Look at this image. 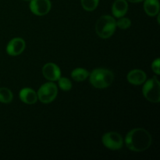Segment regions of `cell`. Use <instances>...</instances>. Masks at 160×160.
Returning a JSON list of instances; mask_svg holds the SVG:
<instances>
[{"instance_id": "obj_1", "label": "cell", "mask_w": 160, "mask_h": 160, "mask_svg": "<svg viewBox=\"0 0 160 160\" xmlns=\"http://www.w3.org/2000/svg\"><path fill=\"white\" fill-rule=\"evenodd\" d=\"M125 143L130 150L143 152L148 149L152 144V136L143 128H135L128 133Z\"/></svg>"}, {"instance_id": "obj_2", "label": "cell", "mask_w": 160, "mask_h": 160, "mask_svg": "<svg viewBox=\"0 0 160 160\" xmlns=\"http://www.w3.org/2000/svg\"><path fill=\"white\" fill-rule=\"evenodd\" d=\"M90 83L96 88H106L112 84L114 80V75L112 71L104 68L94 70L89 74Z\"/></svg>"}, {"instance_id": "obj_3", "label": "cell", "mask_w": 160, "mask_h": 160, "mask_svg": "<svg viewBox=\"0 0 160 160\" xmlns=\"http://www.w3.org/2000/svg\"><path fill=\"white\" fill-rule=\"evenodd\" d=\"M117 28L115 19L109 15L102 16L96 22L95 31L102 38H109L114 34Z\"/></svg>"}, {"instance_id": "obj_4", "label": "cell", "mask_w": 160, "mask_h": 160, "mask_svg": "<svg viewBox=\"0 0 160 160\" xmlns=\"http://www.w3.org/2000/svg\"><path fill=\"white\" fill-rule=\"evenodd\" d=\"M143 95L151 102L158 103L160 101V83L156 77L148 80L142 88Z\"/></svg>"}, {"instance_id": "obj_5", "label": "cell", "mask_w": 160, "mask_h": 160, "mask_svg": "<svg viewBox=\"0 0 160 160\" xmlns=\"http://www.w3.org/2000/svg\"><path fill=\"white\" fill-rule=\"evenodd\" d=\"M58 93L57 86L52 82L45 83L38 91V99L42 103H50L56 98Z\"/></svg>"}, {"instance_id": "obj_6", "label": "cell", "mask_w": 160, "mask_h": 160, "mask_svg": "<svg viewBox=\"0 0 160 160\" xmlns=\"http://www.w3.org/2000/svg\"><path fill=\"white\" fill-rule=\"evenodd\" d=\"M102 144L111 150H118L123 147V140L120 134L116 132H108L102 136Z\"/></svg>"}, {"instance_id": "obj_7", "label": "cell", "mask_w": 160, "mask_h": 160, "mask_svg": "<svg viewBox=\"0 0 160 160\" xmlns=\"http://www.w3.org/2000/svg\"><path fill=\"white\" fill-rule=\"evenodd\" d=\"M30 9L37 16L46 15L51 9V2L49 0H31Z\"/></svg>"}, {"instance_id": "obj_8", "label": "cell", "mask_w": 160, "mask_h": 160, "mask_svg": "<svg viewBox=\"0 0 160 160\" xmlns=\"http://www.w3.org/2000/svg\"><path fill=\"white\" fill-rule=\"evenodd\" d=\"M25 47H26V44L23 39L20 38H15L8 43L6 52L9 56H19L24 51Z\"/></svg>"}, {"instance_id": "obj_9", "label": "cell", "mask_w": 160, "mask_h": 160, "mask_svg": "<svg viewBox=\"0 0 160 160\" xmlns=\"http://www.w3.org/2000/svg\"><path fill=\"white\" fill-rule=\"evenodd\" d=\"M42 73L47 80L51 81H58L61 77L60 69L56 64L52 62H48L44 66Z\"/></svg>"}, {"instance_id": "obj_10", "label": "cell", "mask_w": 160, "mask_h": 160, "mask_svg": "<svg viewBox=\"0 0 160 160\" xmlns=\"http://www.w3.org/2000/svg\"><path fill=\"white\" fill-rule=\"evenodd\" d=\"M127 79L134 85H140L146 81V74L143 70H133L128 73Z\"/></svg>"}, {"instance_id": "obj_11", "label": "cell", "mask_w": 160, "mask_h": 160, "mask_svg": "<svg viewBox=\"0 0 160 160\" xmlns=\"http://www.w3.org/2000/svg\"><path fill=\"white\" fill-rule=\"evenodd\" d=\"M20 98L25 104L33 105L35 104L38 101L37 93L33 89L29 88H23L20 92Z\"/></svg>"}, {"instance_id": "obj_12", "label": "cell", "mask_w": 160, "mask_h": 160, "mask_svg": "<svg viewBox=\"0 0 160 160\" xmlns=\"http://www.w3.org/2000/svg\"><path fill=\"white\" fill-rule=\"evenodd\" d=\"M128 10V4L127 0H116L112 4V12L114 17L117 18L123 17Z\"/></svg>"}, {"instance_id": "obj_13", "label": "cell", "mask_w": 160, "mask_h": 160, "mask_svg": "<svg viewBox=\"0 0 160 160\" xmlns=\"http://www.w3.org/2000/svg\"><path fill=\"white\" fill-rule=\"evenodd\" d=\"M144 9L150 17H155L159 12V2L158 0H145Z\"/></svg>"}, {"instance_id": "obj_14", "label": "cell", "mask_w": 160, "mask_h": 160, "mask_svg": "<svg viewBox=\"0 0 160 160\" xmlns=\"http://www.w3.org/2000/svg\"><path fill=\"white\" fill-rule=\"evenodd\" d=\"M89 72L84 68H77L71 72V77L74 81H83L89 77Z\"/></svg>"}, {"instance_id": "obj_15", "label": "cell", "mask_w": 160, "mask_h": 160, "mask_svg": "<svg viewBox=\"0 0 160 160\" xmlns=\"http://www.w3.org/2000/svg\"><path fill=\"white\" fill-rule=\"evenodd\" d=\"M13 98L12 92L6 88H0V102L7 104L12 102Z\"/></svg>"}, {"instance_id": "obj_16", "label": "cell", "mask_w": 160, "mask_h": 160, "mask_svg": "<svg viewBox=\"0 0 160 160\" xmlns=\"http://www.w3.org/2000/svg\"><path fill=\"white\" fill-rule=\"evenodd\" d=\"M99 0H81V5L86 11H93L98 6Z\"/></svg>"}, {"instance_id": "obj_17", "label": "cell", "mask_w": 160, "mask_h": 160, "mask_svg": "<svg viewBox=\"0 0 160 160\" xmlns=\"http://www.w3.org/2000/svg\"><path fill=\"white\" fill-rule=\"evenodd\" d=\"M59 86L62 91H70L72 88V84L71 81L68 79V78H59Z\"/></svg>"}, {"instance_id": "obj_18", "label": "cell", "mask_w": 160, "mask_h": 160, "mask_svg": "<svg viewBox=\"0 0 160 160\" xmlns=\"http://www.w3.org/2000/svg\"><path fill=\"white\" fill-rule=\"evenodd\" d=\"M131 25V21L130 19L127 18V17H120V20L117 22V26L119 28L123 30H126L129 28Z\"/></svg>"}, {"instance_id": "obj_19", "label": "cell", "mask_w": 160, "mask_h": 160, "mask_svg": "<svg viewBox=\"0 0 160 160\" xmlns=\"http://www.w3.org/2000/svg\"><path fill=\"white\" fill-rule=\"evenodd\" d=\"M159 64H160V59L159 58H157L156 60L153 61L152 64V71L154 73H156V74H160L159 71Z\"/></svg>"}, {"instance_id": "obj_20", "label": "cell", "mask_w": 160, "mask_h": 160, "mask_svg": "<svg viewBox=\"0 0 160 160\" xmlns=\"http://www.w3.org/2000/svg\"><path fill=\"white\" fill-rule=\"evenodd\" d=\"M128 1L131 2L135 3V2H140L143 1V0H128Z\"/></svg>"}, {"instance_id": "obj_21", "label": "cell", "mask_w": 160, "mask_h": 160, "mask_svg": "<svg viewBox=\"0 0 160 160\" xmlns=\"http://www.w3.org/2000/svg\"><path fill=\"white\" fill-rule=\"evenodd\" d=\"M24 1H31V0H24Z\"/></svg>"}]
</instances>
